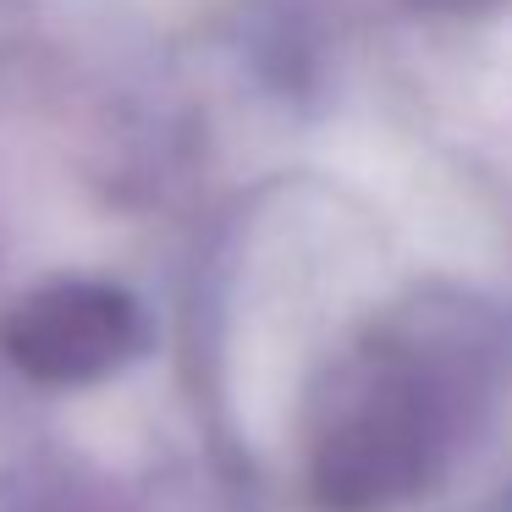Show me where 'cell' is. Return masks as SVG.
Segmentation results:
<instances>
[{
	"mask_svg": "<svg viewBox=\"0 0 512 512\" xmlns=\"http://www.w3.org/2000/svg\"><path fill=\"white\" fill-rule=\"evenodd\" d=\"M133 347V309L105 287H50L17 314L12 353L39 380H89Z\"/></svg>",
	"mask_w": 512,
	"mask_h": 512,
	"instance_id": "6da1fadb",
	"label": "cell"
}]
</instances>
